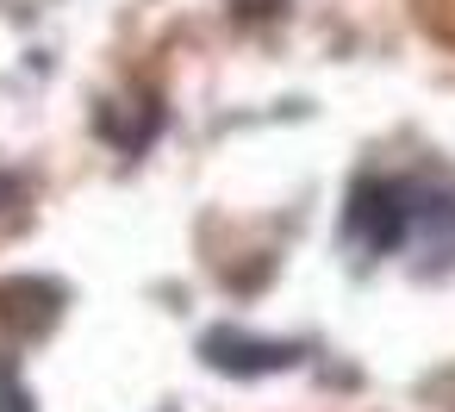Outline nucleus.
<instances>
[{
	"label": "nucleus",
	"mask_w": 455,
	"mask_h": 412,
	"mask_svg": "<svg viewBox=\"0 0 455 412\" xmlns=\"http://www.w3.org/2000/svg\"><path fill=\"white\" fill-rule=\"evenodd\" d=\"M337 238L362 256H424L455 263V194L411 175H362L349 188Z\"/></svg>",
	"instance_id": "nucleus-1"
},
{
	"label": "nucleus",
	"mask_w": 455,
	"mask_h": 412,
	"mask_svg": "<svg viewBox=\"0 0 455 412\" xmlns=\"http://www.w3.org/2000/svg\"><path fill=\"white\" fill-rule=\"evenodd\" d=\"M200 356H206L219 375H243V381H256V375H281V368H293L306 350H299V343L250 337V331H237V325H212V331L200 337Z\"/></svg>",
	"instance_id": "nucleus-2"
},
{
	"label": "nucleus",
	"mask_w": 455,
	"mask_h": 412,
	"mask_svg": "<svg viewBox=\"0 0 455 412\" xmlns=\"http://www.w3.org/2000/svg\"><path fill=\"white\" fill-rule=\"evenodd\" d=\"M0 412H32V393L13 368H0Z\"/></svg>",
	"instance_id": "nucleus-3"
}]
</instances>
